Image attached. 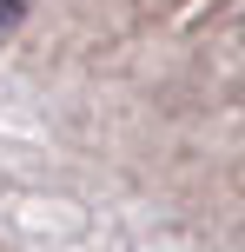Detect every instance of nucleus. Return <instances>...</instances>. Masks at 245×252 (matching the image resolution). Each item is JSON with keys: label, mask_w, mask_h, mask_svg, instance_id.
<instances>
[{"label": "nucleus", "mask_w": 245, "mask_h": 252, "mask_svg": "<svg viewBox=\"0 0 245 252\" xmlns=\"http://www.w3.org/2000/svg\"><path fill=\"white\" fill-rule=\"evenodd\" d=\"M13 20H20V0H0V33H7Z\"/></svg>", "instance_id": "f257e3e1"}]
</instances>
